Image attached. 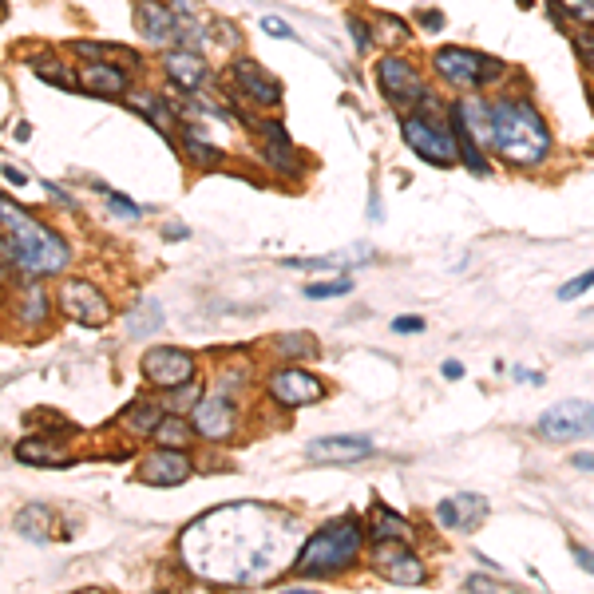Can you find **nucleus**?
<instances>
[{
	"label": "nucleus",
	"mask_w": 594,
	"mask_h": 594,
	"mask_svg": "<svg viewBox=\"0 0 594 594\" xmlns=\"http://www.w3.org/2000/svg\"><path fill=\"white\" fill-rule=\"evenodd\" d=\"M187 567L218 583H270L294 555V523L262 503L214 507L183 535Z\"/></svg>",
	"instance_id": "nucleus-1"
},
{
	"label": "nucleus",
	"mask_w": 594,
	"mask_h": 594,
	"mask_svg": "<svg viewBox=\"0 0 594 594\" xmlns=\"http://www.w3.org/2000/svg\"><path fill=\"white\" fill-rule=\"evenodd\" d=\"M0 230H4V254L8 262L28 278H52L68 266V242L40 222L32 210L16 206L12 198H0Z\"/></svg>",
	"instance_id": "nucleus-2"
},
{
	"label": "nucleus",
	"mask_w": 594,
	"mask_h": 594,
	"mask_svg": "<svg viewBox=\"0 0 594 594\" xmlns=\"http://www.w3.org/2000/svg\"><path fill=\"white\" fill-rule=\"evenodd\" d=\"M492 147L515 167H539L551 155V131L527 99H495L488 107Z\"/></svg>",
	"instance_id": "nucleus-3"
},
{
	"label": "nucleus",
	"mask_w": 594,
	"mask_h": 594,
	"mask_svg": "<svg viewBox=\"0 0 594 594\" xmlns=\"http://www.w3.org/2000/svg\"><path fill=\"white\" fill-rule=\"evenodd\" d=\"M361 547H365V523L357 515H341L305 539V547L294 555V575L297 579H333L361 559Z\"/></svg>",
	"instance_id": "nucleus-4"
},
{
	"label": "nucleus",
	"mask_w": 594,
	"mask_h": 594,
	"mask_svg": "<svg viewBox=\"0 0 594 594\" xmlns=\"http://www.w3.org/2000/svg\"><path fill=\"white\" fill-rule=\"evenodd\" d=\"M400 131H404V143L432 167H452L460 163V151H456V135L452 127L436 123V119H424V115H404L400 119Z\"/></svg>",
	"instance_id": "nucleus-5"
},
{
	"label": "nucleus",
	"mask_w": 594,
	"mask_h": 594,
	"mask_svg": "<svg viewBox=\"0 0 594 594\" xmlns=\"http://www.w3.org/2000/svg\"><path fill=\"white\" fill-rule=\"evenodd\" d=\"M432 68L460 92H472V88H484L488 80H495L503 72L499 60H488L484 52H468V48H440L432 56Z\"/></svg>",
	"instance_id": "nucleus-6"
},
{
	"label": "nucleus",
	"mask_w": 594,
	"mask_h": 594,
	"mask_svg": "<svg viewBox=\"0 0 594 594\" xmlns=\"http://www.w3.org/2000/svg\"><path fill=\"white\" fill-rule=\"evenodd\" d=\"M535 436H543L551 444L587 440V436H594V404L591 400H559L555 408H547L535 420Z\"/></svg>",
	"instance_id": "nucleus-7"
},
{
	"label": "nucleus",
	"mask_w": 594,
	"mask_h": 594,
	"mask_svg": "<svg viewBox=\"0 0 594 594\" xmlns=\"http://www.w3.org/2000/svg\"><path fill=\"white\" fill-rule=\"evenodd\" d=\"M191 428L202 440H230L238 428V404L230 393H202L191 408Z\"/></svg>",
	"instance_id": "nucleus-8"
},
{
	"label": "nucleus",
	"mask_w": 594,
	"mask_h": 594,
	"mask_svg": "<svg viewBox=\"0 0 594 594\" xmlns=\"http://www.w3.org/2000/svg\"><path fill=\"white\" fill-rule=\"evenodd\" d=\"M60 309L80 325H107L115 313L107 294L96 290V282H84V278H68L60 286Z\"/></svg>",
	"instance_id": "nucleus-9"
},
{
	"label": "nucleus",
	"mask_w": 594,
	"mask_h": 594,
	"mask_svg": "<svg viewBox=\"0 0 594 594\" xmlns=\"http://www.w3.org/2000/svg\"><path fill=\"white\" fill-rule=\"evenodd\" d=\"M266 389H270V400H278L282 408H305V404H317L325 396V385L309 369H297V365L274 369Z\"/></svg>",
	"instance_id": "nucleus-10"
},
{
	"label": "nucleus",
	"mask_w": 594,
	"mask_h": 594,
	"mask_svg": "<svg viewBox=\"0 0 594 594\" xmlns=\"http://www.w3.org/2000/svg\"><path fill=\"white\" fill-rule=\"evenodd\" d=\"M377 84H381L385 99H389L393 107H400V111H408V107H416V103L424 99L420 72H416L408 60H400V56H385V60L377 64Z\"/></svg>",
	"instance_id": "nucleus-11"
},
{
	"label": "nucleus",
	"mask_w": 594,
	"mask_h": 594,
	"mask_svg": "<svg viewBox=\"0 0 594 594\" xmlns=\"http://www.w3.org/2000/svg\"><path fill=\"white\" fill-rule=\"evenodd\" d=\"M139 480L151 488H179L191 480V456L187 448H155L139 460Z\"/></svg>",
	"instance_id": "nucleus-12"
},
{
	"label": "nucleus",
	"mask_w": 594,
	"mask_h": 594,
	"mask_svg": "<svg viewBox=\"0 0 594 594\" xmlns=\"http://www.w3.org/2000/svg\"><path fill=\"white\" fill-rule=\"evenodd\" d=\"M373 567L381 571V579H389L396 587H420L428 579L424 563L396 539H377V555H373Z\"/></svg>",
	"instance_id": "nucleus-13"
},
{
	"label": "nucleus",
	"mask_w": 594,
	"mask_h": 594,
	"mask_svg": "<svg viewBox=\"0 0 594 594\" xmlns=\"http://www.w3.org/2000/svg\"><path fill=\"white\" fill-rule=\"evenodd\" d=\"M143 377L159 389H175L183 381L195 377V357L187 349H175V345H159V349H147L143 357Z\"/></svg>",
	"instance_id": "nucleus-14"
},
{
	"label": "nucleus",
	"mask_w": 594,
	"mask_h": 594,
	"mask_svg": "<svg viewBox=\"0 0 594 594\" xmlns=\"http://www.w3.org/2000/svg\"><path fill=\"white\" fill-rule=\"evenodd\" d=\"M230 80H234V88L250 99L254 107H278V103H282V84H278L258 60H250V56H238V60H234Z\"/></svg>",
	"instance_id": "nucleus-15"
},
{
	"label": "nucleus",
	"mask_w": 594,
	"mask_h": 594,
	"mask_svg": "<svg viewBox=\"0 0 594 594\" xmlns=\"http://www.w3.org/2000/svg\"><path fill=\"white\" fill-rule=\"evenodd\" d=\"M488 515V499L476 492L448 495L444 503H436V523L448 531H476Z\"/></svg>",
	"instance_id": "nucleus-16"
},
{
	"label": "nucleus",
	"mask_w": 594,
	"mask_h": 594,
	"mask_svg": "<svg viewBox=\"0 0 594 594\" xmlns=\"http://www.w3.org/2000/svg\"><path fill=\"white\" fill-rule=\"evenodd\" d=\"M135 28H139V36L147 40V44H171L175 36H179V28H183V20L167 8V4H159V0H139L135 4Z\"/></svg>",
	"instance_id": "nucleus-17"
},
{
	"label": "nucleus",
	"mask_w": 594,
	"mask_h": 594,
	"mask_svg": "<svg viewBox=\"0 0 594 594\" xmlns=\"http://www.w3.org/2000/svg\"><path fill=\"white\" fill-rule=\"evenodd\" d=\"M163 72H167L171 84H179L187 92H202L206 80H210V68H206L198 48H171V52H163Z\"/></svg>",
	"instance_id": "nucleus-18"
},
{
	"label": "nucleus",
	"mask_w": 594,
	"mask_h": 594,
	"mask_svg": "<svg viewBox=\"0 0 594 594\" xmlns=\"http://www.w3.org/2000/svg\"><path fill=\"white\" fill-rule=\"evenodd\" d=\"M305 452L317 464H353V460L373 456V440L369 436H325V440H313Z\"/></svg>",
	"instance_id": "nucleus-19"
},
{
	"label": "nucleus",
	"mask_w": 594,
	"mask_h": 594,
	"mask_svg": "<svg viewBox=\"0 0 594 594\" xmlns=\"http://www.w3.org/2000/svg\"><path fill=\"white\" fill-rule=\"evenodd\" d=\"M80 84H84L88 92H96V96H123L131 80H127V72L115 68V64H88V68L80 72Z\"/></svg>",
	"instance_id": "nucleus-20"
},
{
	"label": "nucleus",
	"mask_w": 594,
	"mask_h": 594,
	"mask_svg": "<svg viewBox=\"0 0 594 594\" xmlns=\"http://www.w3.org/2000/svg\"><path fill=\"white\" fill-rule=\"evenodd\" d=\"M16 460H20V464H40V468H64V464H68L64 448L52 444L48 436H28V440H20V444H16Z\"/></svg>",
	"instance_id": "nucleus-21"
},
{
	"label": "nucleus",
	"mask_w": 594,
	"mask_h": 594,
	"mask_svg": "<svg viewBox=\"0 0 594 594\" xmlns=\"http://www.w3.org/2000/svg\"><path fill=\"white\" fill-rule=\"evenodd\" d=\"M369 535H373V539H396V543H408V539H412V523H408L404 515H396L393 507L377 503V507L369 511Z\"/></svg>",
	"instance_id": "nucleus-22"
},
{
	"label": "nucleus",
	"mask_w": 594,
	"mask_h": 594,
	"mask_svg": "<svg viewBox=\"0 0 594 594\" xmlns=\"http://www.w3.org/2000/svg\"><path fill=\"white\" fill-rule=\"evenodd\" d=\"M48 313H52V297L44 294V286H28L20 301H16V321H20V329H40L44 321H48Z\"/></svg>",
	"instance_id": "nucleus-23"
},
{
	"label": "nucleus",
	"mask_w": 594,
	"mask_h": 594,
	"mask_svg": "<svg viewBox=\"0 0 594 594\" xmlns=\"http://www.w3.org/2000/svg\"><path fill=\"white\" fill-rule=\"evenodd\" d=\"M262 135L270 139V143H266V159H270L278 171L297 175V151H294V143H290V135L282 131V123H262Z\"/></svg>",
	"instance_id": "nucleus-24"
},
{
	"label": "nucleus",
	"mask_w": 594,
	"mask_h": 594,
	"mask_svg": "<svg viewBox=\"0 0 594 594\" xmlns=\"http://www.w3.org/2000/svg\"><path fill=\"white\" fill-rule=\"evenodd\" d=\"M163 400H135L127 412H123V428L131 432V436H151L155 432V424L163 420Z\"/></svg>",
	"instance_id": "nucleus-25"
},
{
	"label": "nucleus",
	"mask_w": 594,
	"mask_h": 594,
	"mask_svg": "<svg viewBox=\"0 0 594 594\" xmlns=\"http://www.w3.org/2000/svg\"><path fill=\"white\" fill-rule=\"evenodd\" d=\"M155 444H163V448H187L191 444V436H195V428H191V420L183 416V412H163V420L155 424Z\"/></svg>",
	"instance_id": "nucleus-26"
},
{
	"label": "nucleus",
	"mask_w": 594,
	"mask_h": 594,
	"mask_svg": "<svg viewBox=\"0 0 594 594\" xmlns=\"http://www.w3.org/2000/svg\"><path fill=\"white\" fill-rule=\"evenodd\" d=\"M127 103H131L135 111H143V115H147V119H151L155 127H163V131H167V127L175 123V115H171V107H167L163 99L155 96V92H131V96H127Z\"/></svg>",
	"instance_id": "nucleus-27"
},
{
	"label": "nucleus",
	"mask_w": 594,
	"mask_h": 594,
	"mask_svg": "<svg viewBox=\"0 0 594 594\" xmlns=\"http://www.w3.org/2000/svg\"><path fill=\"white\" fill-rule=\"evenodd\" d=\"M183 151H187V159H191L195 167H218V163H222V147L206 143V139L195 135V131L183 135Z\"/></svg>",
	"instance_id": "nucleus-28"
},
{
	"label": "nucleus",
	"mask_w": 594,
	"mask_h": 594,
	"mask_svg": "<svg viewBox=\"0 0 594 594\" xmlns=\"http://www.w3.org/2000/svg\"><path fill=\"white\" fill-rule=\"evenodd\" d=\"M167 400H163V408L167 412H191L198 404V396H202V381L191 377V381H183V385H175V389H167Z\"/></svg>",
	"instance_id": "nucleus-29"
},
{
	"label": "nucleus",
	"mask_w": 594,
	"mask_h": 594,
	"mask_svg": "<svg viewBox=\"0 0 594 594\" xmlns=\"http://www.w3.org/2000/svg\"><path fill=\"white\" fill-rule=\"evenodd\" d=\"M551 16H555L559 24H567V20L594 24V0H551Z\"/></svg>",
	"instance_id": "nucleus-30"
},
{
	"label": "nucleus",
	"mask_w": 594,
	"mask_h": 594,
	"mask_svg": "<svg viewBox=\"0 0 594 594\" xmlns=\"http://www.w3.org/2000/svg\"><path fill=\"white\" fill-rule=\"evenodd\" d=\"M159 325H163V309H159L155 301L139 305V313H131V317H127V329H131L135 337H147V333H155Z\"/></svg>",
	"instance_id": "nucleus-31"
},
{
	"label": "nucleus",
	"mask_w": 594,
	"mask_h": 594,
	"mask_svg": "<svg viewBox=\"0 0 594 594\" xmlns=\"http://www.w3.org/2000/svg\"><path fill=\"white\" fill-rule=\"evenodd\" d=\"M44 523H52L48 507H24V511L16 515V527H20V535H32V539H48Z\"/></svg>",
	"instance_id": "nucleus-32"
},
{
	"label": "nucleus",
	"mask_w": 594,
	"mask_h": 594,
	"mask_svg": "<svg viewBox=\"0 0 594 594\" xmlns=\"http://www.w3.org/2000/svg\"><path fill=\"white\" fill-rule=\"evenodd\" d=\"M278 349L290 353V357H305V353H317V341H309V333H286L278 341Z\"/></svg>",
	"instance_id": "nucleus-33"
},
{
	"label": "nucleus",
	"mask_w": 594,
	"mask_h": 594,
	"mask_svg": "<svg viewBox=\"0 0 594 594\" xmlns=\"http://www.w3.org/2000/svg\"><path fill=\"white\" fill-rule=\"evenodd\" d=\"M353 290V282L349 278H341V282H313V286H305V297H341V294H349Z\"/></svg>",
	"instance_id": "nucleus-34"
},
{
	"label": "nucleus",
	"mask_w": 594,
	"mask_h": 594,
	"mask_svg": "<svg viewBox=\"0 0 594 594\" xmlns=\"http://www.w3.org/2000/svg\"><path fill=\"white\" fill-rule=\"evenodd\" d=\"M32 68H36V72H40V76H44L52 88H68V68H56L48 56H44V60H36Z\"/></svg>",
	"instance_id": "nucleus-35"
},
{
	"label": "nucleus",
	"mask_w": 594,
	"mask_h": 594,
	"mask_svg": "<svg viewBox=\"0 0 594 594\" xmlns=\"http://www.w3.org/2000/svg\"><path fill=\"white\" fill-rule=\"evenodd\" d=\"M594 286V270H587V274H579V278H571V282H563L559 286V297L563 301H571V297H583L587 290Z\"/></svg>",
	"instance_id": "nucleus-36"
},
{
	"label": "nucleus",
	"mask_w": 594,
	"mask_h": 594,
	"mask_svg": "<svg viewBox=\"0 0 594 594\" xmlns=\"http://www.w3.org/2000/svg\"><path fill=\"white\" fill-rule=\"evenodd\" d=\"M575 48H579V60H583V68L594 76V28L591 32H575Z\"/></svg>",
	"instance_id": "nucleus-37"
},
{
	"label": "nucleus",
	"mask_w": 594,
	"mask_h": 594,
	"mask_svg": "<svg viewBox=\"0 0 594 594\" xmlns=\"http://www.w3.org/2000/svg\"><path fill=\"white\" fill-rule=\"evenodd\" d=\"M262 32L266 36H278V40H294V28L286 20H278V16H262Z\"/></svg>",
	"instance_id": "nucleus-38"
},
{
	"label": "nucleus",
	"mask_w": 594,
	"mask_h": 594,
	"mask_svg": "<svg viewBox=\"0 0 594 594\" xmlns=\"http://www.w3.org/2000/svg\"><path fill=\"white\" fill-rule=\"evenodd\" d=\"M349 32L357 36V48H361V52H369V48H373V40H369V28H365V20H361V16H349Z\"/></svg>",
	"instance_id": "nucleus-39"
},
{
	"label": "nucleus",
	"mask_w": 594,
	"mask_h": 594,
	"mask_svg": "<svg viewBox=\"0 0 594 594\" xmlns=\"http://www.w3.org/2000/svg\"><path fill=\"white\" fill-rule=\"evenodd\" d=\"M107 202H111V210H115V214H127V218H139V206H135L131 198H123V195H115V191H107Z\"/></svg>",
	"instance_id": "nucleus-40"
},
{
	"label": "nucleus",
	"mask_w": 594,
	"mask_h": 594,
	"mask_svg": "<svg viewBox=\"0 0 594 594\" xmlns=\"http://www.w3.org/2000/svg\"><path fill=\"white\" fill-rule=\"evenodd\" d=\"M571 559L587 571V575H594V551H587V547H579V543H571Z\"/></svg>",
	"instance_id": "nucleus-41"
},
{
	"label": "nucleus",
	"mask_w": 594,
	"mask_h": 594,
	"mask_svg": "<svg viewBox=\"0 0 594 594\" xmlns=\"http://www.w3.org/2000/svg\"><path fill=\"white\" fill-rule=\"evenodd\" d=\"M393 329L396 333H424V321L420 317H396Z\"/></svg>",
	"instance_id": "nucleus-42"
},
{
	"label": "nucleus",
	"mask_w": 594,
	"mask_h": 594,
	"mask_svg": "<svg viewBox=\"0 0 594 594\" xmlns=\"http://www.w3.org/2000/svg\"><path fill=\"white\" fill-rule=\"evenodd\" d=\"M167 8H171L179 20H191V12H198V0H171Z\"/></svg>",
	"instance_id": "nucleus-43"
},
{
	"label": "nucleus",
	"mask_w": 594,
	"mask_h": 594,
	"mask_svg": "<svg viewBox=\"0 0 594 594\" xmlns=\"http://www.w3.org/2000/svg\"><path fill=\"white\" fill-rule=\"evenodd\" d=\"M420 28L424 32H440L444 28V12H420Z\"/></svg>",
	"instance_id": "nucleus-44"
},
{
	"label": "nucleus",
	"mask_w": 594,
	"mask_h": 594,
	"mask_svg": "<svg viewBox=\"0 0 594 594\" xmlns=\"http://www.w3.org/2000/svg\"><path fill=\"white\" fill-rule=\"evenodd\" d=\"M571 468H579V472H591V476H594V452H571Z\"/></svg>",
	"instance_id": "nucleus-45"
},
{
	"label": "nucleus",
	"mask_w": 594,
	"mask_h": 594,
	"mask_svg": "<svg viewBox=\"0 0 594 594\" xmlns=\"http://www.w3.org/2000/svg\"><path fill=\"white\" fill-rule=\"evenodd\" d=\"M440 369H444V377H448V381H460V377H464V365H460V361H444Z\"/></svg>",
	"instance_id": "nucleus-46"
},
{
	"label": "nucleus",
	"mask_w": 594,
	"mask_h": 594,
	"mask_svg": "<svg viewBox=\"0 0 594 594\" xmlns=\"http://www.w3.org/2000/svg\"><path fill=\"white\" fill-rule=\"evenodd\" d=\"M0 175H4V179H8L12 187H24V183H28V179H24V175H20L16 167H0Z\"/></svg>",
	"instance_id": "nucleus-47"
},
{
	"label": "nucleus",
	"mask_w": 594,
	"mask_h": 594,
	"mask_svg": "<svg viewBox=\"0 0 594 594\" xmlns=\"http://www.w3.org/2000/svg\"><path fill=\"white\" fill-rule=\"evenodd\" d=\"M187 234H191L187 226H167V238H171V242H179V238H187Z\"/></svg>",
	"instance_id": "nucleus-48"
},
{
	"label": "nucleus",
	"mask_w": 594,
	"mask_h": 594,
	"mask_svg": "<svg viewBox=\"0 0 594 594\" xmlns=\"http://www.w3.org/2000/svg\"><path fill=\"white\" fill-rule=\"evenodd\" d=\"M591 107H594V92H591Z\"/></svg>",
	"instance_id": "nucleus-49"
}]
</instances>
